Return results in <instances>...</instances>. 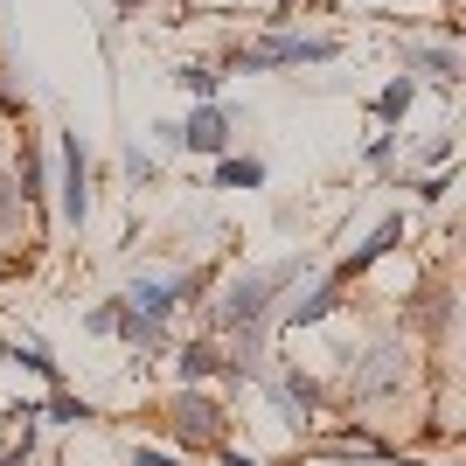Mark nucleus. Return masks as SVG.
Here are the masks:
<instances>
[{
	"instance_id": "f257e3e1",
	"label": "nucleus",
	"mask_w": 466,
	"mask_h": 466,
	"mask_svg": "<svg viewBox=\"0 0 466 466\" xmlns=\"http://www.w3.org/2000/svg\"><path fill=\"white\" fill-rule=\"evenodd\" d=\"M313 272V258H279V265H251V272H237L230 286H223V299H216V328L223 334H265L272 328V313H279V292H292L299 279Z\"/></svg>"
},
{
	"instance_id": "f03ea898",
	"label": "nucleus",
	"mask_w": 466,
	"mask_h": 466,
	"mask_svg": "<svg viewBox=\"0 0 466 466\" xmlns=\"http://www.w3.org/2000/svg\"><path fill=\"white\" fill-rule=\"evenodd\" d=\"M334 56H341V35H292V28H279V35H265V42L223 49V70L258 77V70H299V63H334Z\"/></svg>"
},
{
	"instance_id": "7ed1b4c3",
	"label": "nucleus",
	"mask_w": 466,
	"mask_h": 466,
	"mask_svg": "<svg viewBox=\"0 0 466 466\" xmlns=\"http://www.w3.org/2000/svg\"><path fill=\"white\" fill-rule=\"evenodd\" d=\"M160 425H167V439H175V446L202 452V446H223L230 410L216 404V397H202V390H181V397H167V404H160Z\"/></svg>"
},
{
	"instance_id": "20e7f679",
	"label": "nucleus",
	"mask_w": 466,
	"mask_h": 466,
	"mask_svg": "<svg viewBox=\"0 0 466 466\" xmlns=\"http://www.w3.org/2000/svg\"><path fill=\"white\" fill-rule=\"evenodd\" d=\"M202 286H209L202 272H160V279H133V286L118 292V307H126V313H139V320H154V328H167V320H175V307H195V299H202Z\"/></svg>"
},
{
	"instance_id": "39448f33",
	"label": "nucleus",
	"mask_w": 466,
	"mask_h": 466,
	"mask_svg": "<svg viewBox=\"0 0 466 466\" xmlns=\"http://www.w3.org/2000/svg\"><path fill=\"white\" fill-rule=\"evenodd\" d=\"M237 105H223V97H209V105H188V118H175L181 126V154H230V133H237Z\"/></svg>"
},
{
	"instance_id": "423d86ee",
	"label": "nucleus",
	"mask_w": 466,
	"mask_h": 466,
	"mask_svg": "<svg viewBox=\"0 0 466 466\" xmlns=\"http://www.w3.org/2000/svg\"><path fill=\"white\" fill-rule=\"evenodd\" d=\"M404 370H410V355L397 349V341H383V349H370V355H349V390L362 404H376V397H390V390L404 383Z\"/></svg>"
},
{
	"instance_id": "0eeeda50",
	"label": "nucleus",
	"mask_w": 466,
	"mask_h": 466,
	"mask_svg": "<svg viewBox=\"0 0 466 466\" xmlns=\"http://www.w3.org/2000/svg\"><path fill=\"white\" fill-rule=\"evenodd\" d=\"M56 147H63V223L84 230L91 223V147H84V133H56Z\"/></svg>"
},
{
	"instance_id": "6e6552de",
	"label": "nucleus",
	"mask_w": 466,
	"mask_h": 466,
	"mask_svg": "<svg viewBox=\"0 0 466 466\" xmlns=\"http://www.w3.org/2000/svg\"><path fill=\"white\" fill-rule=\"evenodd\" d=\"M341 292H349V279H313L299 299H286V307L272 313V328H313V320H328V313H341Z\"/></svg>"
},
{
	"instance_id": "1a4fd4ad",
	"label": "nucleus",
	"mask_w": 466,
	"mask_h": 466,
	"mask_svg": "<svg viewBox=\"0 0 466 466\" xmlns=\"http://www.w3.org/2000/svg\"><path fill=\"white\" fill-rule=\"evenodd\" d=\"M404 77H425L439 91L460 84V49L452 42H404Z\"/></svg>"
},
{
	"instance_id": "9d476101",
	"label": "nucleus",
	"mask_w": 466,
	"mask_h": 466,
	"mask_svg": "<svg viewBox=\"0 0 466 466\" xmlns=\"http://www.w3.org/2000/svg\"><path fill=\"white\" fill-rule=\"evenodd\" d=\"M265 376H272V397L286 410V425H307L320 410V376H307V370H265Z\"/></svg>"
},
{
	"instance_id": "9b49d317",
	"label": "nucleus",
	"mask_w": 466,
	"mask_h": 466,
	"mask_svg": "<svg viewBox=\"0 0 466 466\" xmlns=\"http://www.w3.org/2000/svg\"><path fill=\"white\" fill-rule=\"evenodd\" d=\"M397 244H404V216H383V223H376V230H370V244H362V251H349V258H341V265H334V279H349V286H355V279L370 272L376 258H390V251H397Z\"/></svg>"
},
{
	"instance_id": "f8f14e48",
	"label": "nucleus",
	"mask_w": 466,
	"mask_h": 466,
	"mask_svg": "<svg viewBox=\"0 0 466 466\" xmlns=\"http://www.w3.org/2000/svg\"><path fill=\"white\" fill-rule=\"evenodd\" d=\"M7 362H21V370H28V376H42V383H49V390H56L63 383V370H56V355H49V341H42V334H7Z\"/></svg>"
},
{
	"instance_id": "ddd939ff",
	"label": "nucleus",
	"mask_w": 466,
	"mask_h": 466,
	"mask_svg": "<svg viewBox=\"0 0 466 466\" xmlns=\"http://www.w3.org/2000/svg\"><path fill=\"white\" fill-rule=\"evenodd\" d=\"M410 97H418V77H390L383 91H376V126H383V133H397V126H404V112H410Z\"/></svg>"
},
{
	"instance_id": "4468645a",
	"label": "nucleus",
	"mask_w": 466,
	"mask_h": 466,
	"mask_svg": "<svg viewBox=\"0 0 466 466\" xmlns=\"http://www.w3.org/2000/svg\"><path fill=\"white\" fill-rule=\"evenodd\" d=\"M216 188H265V160L258 154H223L216 160Z\"/></svg>"
},
{
	"instance_id": "2eb2a0df",
	"label": "nucleus",
	"mask_w": 466,
	"mask_h": 466,
	"mask_svg": "<svg viewBox=\"0 0 466 466\" xmlns=\"http://www.w3.org/2000/svg\"><path fill=\"white\" fill-rule=\"evenodd\" d=\"M42 418H49V425H91V418H97V410L91 404H84V397H77V390H49V397H42Z\"/></svg>"
},
{
	"instance_id": "dca6fc26",
	"label": "nucleus",
	"mask_w": 466,
	"mask_h": 466,
	"mask_svg": "<svg viewBox=\"0 0 466 466\" xmlns=\"http://www.w3.org/2000/svg\"><path fill=\"white\" fill-rule=\"evenodd\" d=\"M175 84L195 97V105H209V97L223 91V70H216V63H175Z\"/></svg>"
},
{
	"instance_id": "f3484780",
	"label": "nucleus",
	"mask_w": 466,
	"mask_h": 466,
	"mask_svg": "<svg viewBox=\"0 0 466 466\" xmlns=\"http://www.w3.org/2000/svg\"><path fill=\"white\" fill-rule=\"evenodd\" d=\"M118 341H126V349H167V328H154V320H139V313H126L118 307Z\"/></svg>"
},
{
	"instance_id": "a211bd4d",
	"label": "nucleus",
	"mask_w": 466,
	"mask_h": 466,
	"mask_svg": "<svg viewBox=\"0 0 466 466\" xmlns=\"http://www.w3.org/2000/svg\"><path fill=\"white\" fill-rule=\"evenodd\" d=\"M175 362H181V376H216L223 370V349H216V341H188V349H175Z\"/></svg>"
},
{
	"instance_id": "6ab92c4d",
	"label": "nucleus",
	"mask_w": 466,
	"mask_h": 466,
	"mask_svg": "<svg viewBox=\"0 0 466 466\" xmlns=\"http://www.w3.org/2000/svg\"><path fill=\"white\" fill-rule=\"evenodd\" d=\"M21 216H28V202H21L15 175H7V167H0V230H21Z\"/></svg>"
},
{
	"instance_id": "aec40b11",
	"label": "nucleus",
	"mask_w": 466,
	"mask_h": 466,
	"mask_svg": "<svg viewBox=\"0 0 466 466\" xmlns=\"http://www.w3.org/2000/svg\"><path fill=\"white\" fill-rule=\"evenodd\" d=\"M154 175H160V160L147 154V147H126V181H133V188H147Z\"/></svg>"
},
{
	"instance_id": "412c9836",
	"label": "nucleus",
	"mask_w": 466,
	"mask_h": 466,
	"mask_svg": "<svg viewBox=\"0 0 466 466\" xmlns=\"http://www.w3.org/2000/svg\"><path fill=\"white\" fill-rule=\"evenodd\" d=\"M118 328V299H97L91 313H84V334H112Z\"/></svg>"
},
{
	"instance_id": "4be33fe9",
	"label": "nucleus",
	"mask_w": 466,
	"mask_h": 466,
	"mask_svg": "<svg viewBox=\"0 0 466 466\" xmlns=\"http://www.w3.org/2000/svg\"><path fill=\"white\" fill-rule=\"evenodd\" d=\"M397 139H404V133H376L362 160H370V167H390V160H397Z\"/></svg>"
},
{
	"instance_id": "5701e85b",
	"label": "nucleus",
	"mask_w": 466,
	"mask_h": 466,
	"mask_svg": "<svg viewBox=\"0 0 466 466\" xmlns=\"http://www.w3.org/2000/svg\"><path fill=\"white\" fill-rule=\"evenodd\" d=\"M0 112H28V97H21V84H15V70H0Z\"/></svg>"
},
{
	"instance_id": "b1692460",
	"label": "nucleus",
	"mask_w": 466,
	"mask_h": 466,
	"mask_svg": "<svg viewBox=\"0 0 466 466\" xmlns=\"http://www.w3.org/2000/svg\"><path fill=\"white\" fill-rule=\"evenodd\" d=\"M147 133H154V147H160V154H181V126H175V118H154Z\"/></svg>"
},
{
	"instance_id": "393cba45",
	"label": "nucleus",
	"mask_w": 466,
	"mask_h": 466,
	"mask_svg": "<svg viewBox=\"0 0 466 466\" xmlns=\"http://www.w3.org/2000/svg\"><path fill=\"white\" fill-rule=\"evenodd\" d=\"M126 466H181V460H175V452H160V446H133Z\"/></svg>"
},
{
	"instance_id": "a878e982",
	"label": "nucleus",
	"mask_w": 466,
	"mask_h": 466,
	"mask_svg": "<svg viewBox=\"0 0 466 466\" xmlns=\"http://www.w3.org/2000/svg\"><path fill=\"white\" fill-rule=\"evenodd\" d=\"M216 466H265L258 452H237V446H216Z\"/></svg>"
},
{
	"instance_id": "bb28decb",
	"label": "nucleus",
	"mask_w": 466,
	"mask_h": 466,
	"mask_svg": "<svg viewBox=\"0 0 466 466\" xmlns=\"http://www.w3.org/2000/svg\"><path fill=\"white\" fill-rule=\"evenodd\" d=\"M410 188L425 195V202H439V195H446V188H452V181H446V175H425V181H410Z\"/></svg>"
},
{
	"instance_id": "cd10ccee",
	"label": "nucleus",
	"mask_w": 466,
	"mask_h": 466,
	"mask_svg": "<svg viewBox=\"0 0 466 466\" xmlns=\"http://www.w3.org/2000/svg\"><path fill=\"white\" fill-rule=\"evenodd\" d=\"M118 7H139V0H118Z\"/></svg>"
},
{
	"instance_id": "c85d7f7f",
	"label": "nucleus",
	"mask_w": 466,
	"mask_h": 466,
	"mask_svg": "<svg viewBox=\"0 0 466 466\" xmlns=\"http://www.w3.org/2000/svg\"><path fill=\"white\" fill-rule=\"evenodd\" d=\"M0 466H7V452H0Z\"/></svg>"
}]
</instances>
